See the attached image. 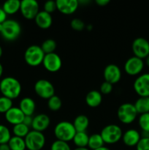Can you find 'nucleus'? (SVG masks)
<instances>
[{
    "label": "nucleus",
    "instance_id": "1",
    "mask_svg": "<svg viewBox=\"0 0 149 150\" xmlns=\"http://www.w3.org/2000/svg\"><path fill=\"white\" fill-rule=\"evenodd\" d=\"M22 86L20 81L13 76H7L0 81V92L2 96L13 100L20 96Z\"/></svg>",
    "mask_w": 149,
    "mask_h": 150
},
{
    "label": "nucleus",
    "instance_id": "2",
    "mask_svg": "<svg viewBox=\"0 0 149 150\" xmlns=\"http://www.w3.org/2000/svg\"><path fill=\"white\" fill-rule=\"evenodd\" d=\"M76 130L72 122L68 121H61L56 125L53 130V133L56 140L67 142L72 141Z\"/></svg>",
    "mask_w": 149,
    "mask_h": 150
},
{
    "label": "nucleus",
    "instance_id": "3",
    "mask_svg": "<svg viewBox=\"0 0 149 150\" xmlns=\"http://www.w3.org/2000/svg\"><path fill=\"white\" fill-rule=\"evenodd\" d=\"M45 55V53L40 46L32 45L28 47L25 51L24 60L28 65L31 67H37L42 64Z\"/></svg>",
    "mask_w": 149,
    "mask_h": 150
},
{
    "label": "nucleus",
    "instance_id": "4",
    "mask_svg": "<svg viewBox=\"0 0 149 150\" xmlns=\"http://www.w3.org/2000/svg\"><path fill=\"white\" fill-rule=\"evenodd\" d=\"M123 131L121 127L117 125L110 124L102 128L100 135L107 144H114L118 143L122 139Z\"/></svg>",
    "mask_w": 149,
    "mask_h": 150
},
{
    "label": "nucleus",
    "instance_id": "5",
    "mask_svg": "<svg viewBox=\"0 0 149 150\" xmlns=\"http://www.w3.org/2000/svg\"><path fill=\"white\" fill-rule=\"evenodd\" d=\"M21 33V26L19 22L13 19H7L2 23L1 35L5 40L13 41L17 39Z\"/></svg>",
    "mask_w": 149,
    "mask_h": 150
},
{
    "label": "nucleus",
    "instance_id": "6",
    "mask_svg": "<svg viewBox=\"0 0 149 150\" xmlns=\"http://www.w3.org/2000/svg\"><path fill=\"white\" fill-rule=\"evenodd\" d=\"M137 114L134 104L130 103H123L118 107L117 116L121 123L124 125L131 124L137 119Z\"/></svg>",
    "mask_w": 149,
    "mask_h": 150
},
{
    "label": "nucleus",
    "instance_id": "7",
    "mask_svg": "<svg viewBox=\"0 0 149 150\" xmlns=\"http://www.w3.org/2000/svg\"><path fill=\"white\" fill-rule=\"evenodd\" d=\"M26 149L29 150H41L45 146L46 139L43 133L30 130L24 139Z\"/></svg>",
    "mask_w": 149,
    "mask_h": 150
},
{
    "label": "nucleus",
    "instance_id": "8",
    "mask_svg": "<svg viewBox=\"0 0 149 150\" xmlns=\"http://www.w3.org/2000/svg\"><path fill=\"white\" fill-rule=\"evenodd\" d=\"M35 93L42 99L48 100L55 95V88L49 81L46 79H39L37 81L34 86Z\"/></svg>",
    "mask_w": 149,
    "mask_h": 150
},
{
    "label": "nucleus",
    "instance_id": "9",
    "mask_svg": "<svg viewBox=\"0 0 149 150\" xmlns=\"http://www.w3.org/2000/svg\"><path fill=\"white\" fill-rule=\"evenodd\" d=\"M20 12L24 18L33 20L39 12V3L36 0L20 1Z\"/></svg>",
    "mask_w": 149,
    "mask_h": 150
},
{
    "label": "nucleus",
    "instance_id": "10",
    "mask_svg": "<svg viewBox=\"0 0 149 150\" xmlns=\"http://www.w3.org/2000/svg\"><path fill=\"white\" fill-rule=\"evenodd\" d=\"M133 88L139 97H149V73L137 76L133 83Z\"/></svg>",
    "mask_w": 149,
    "mask_h": 150
},
{
    "label": "nucleus",
    "instance_id": "11",
    "mask_svg": "<svg viewBox=\"0 0 149 150\" xmlns=\"http://www.w3.org/2000/svg\"><path fill=\"white\" fill-rule=\"evenodd\" d=\"M131 49L134 57L144 59L149 56L148 40L143 38H136L132 42Z\"/></svg>",
    "mask_w": 149,
    "mask_h": 150
},
{
    "label": "nucleus",
    "instance_id": "12",
    "mask_svg": "<svg viewBox=\"0 0 149 150\" xmlns=\"http://www.w3.org/2000/svg\"><path fill=\"white\" fill-rule=\"evenodd\" d=\"M42 64L50 73H56L62 67V60L59 55L53 52L45 54Z\"/></svg>",
    "mask_w": 149,
    "mask_h": 150
},
{
    "label": "nucleus",
    "instance_id": "13",
    "mask_svg": "<svg viewBox=\"0 0 149 150\" xmlns=\"http://www.w3.org/2000/svg\"><path fill=\"white\" fill-rule=\"evenodd\" d=\"M144 65L143 59L133 56L126 61L124 69L125 73L129 76H137L143 71Z\"/></svg>",
    "mask_w": 149,
    "mask_h": 150
},
{
    "label": "nucleus",
    "instance_id": "14",
    "mask_svg": "<svg viewBox=\"0 0 149 150\" xmlns=\"http://www.w3.org/2000/svg\"><path fill=\"white\" fill-rule=\"evenodd\" d=\"M121 70L118 65L115 64H108L103 71V76L105 81L111 84H115L120 81L121 79Z\"/></svg>",
    "mask_w": 149,
    "mask_h": 150
},
{
    "label": "nucleus",
    "instance_id": "15",
    "mask_svg": "<svg viewBox=\"0 0 149 150\" xmlns=\"http://www.w3.org/2000/svg\"><path fill=\"white\" fill-rule=\"evenodd\" d=\"M57 10L64 15H72L76 12L79 6L77 0H57Z\"/></svg>",
    "mask_w": 149,
    "mask_h": 150
},
{
    "label": "nucleus",
    "instance_id": "16",
    "mask_svg": "<svg viewBox=\"0 0 149 150\" xmlns=\"http://www.w3.org/2000/svg\"><path fill=\"white\" fill-rule=\"evenodd\" d=\"M51 124V119L49 116L45 114H39L33 117L32 128L36 131L41 132L46 130Z\"/></svg>",
    "mask_w": 149,
    "mask_h": 150
},
{
    "label": "nucleus",
    "instance_id": "17",
    "mask_svg": "<svg viewBox=\"0 0 149 150\" xmlns=\"http://www.w3.org/2000/svg\"><path fill=\"white\" fill-rule=\"evenodd\" d=\"M4 117L7 122L14 126L15 125L23 123L25 115L19 107L13 106L4 114Z\"/></svg>",
    "mask_w": 149,
    "mask_h": 150
},
{
    "label": "nucleus",
    "instance_id": "18",
    "mask_svg": "<svg viewBox=\"0 0 149 150\" xmlns=\"http://www.w3.org/2000/svg\"><path fill=\"white\" fill-rule=\"evenodd\" d=\"M141 134L135 129H129L123 133L122 141L127 146H136L141 139Z\"/></svg>",
    "mask_w": 149,
    "mask_h": 150
},
{
    "label": "nucleus",
    "instance_id": "19",
    "mask_svg": "<svg viewBox=\"0 0 149 150\" xmlns=\"http://www.w3.org/2000/svg\"><path fill=\"white\" fill-rule=\"evenodd\" d=\"M37 26L42 29H47L51 26L53 23V18L51 14L41 10L38 13L34 18Z\"/></svg>",
    "mask_w": 149,
    "mask_h": 150
},
{
    "label": "nucleus",
    "instance_id": "20",
    "mask_svg": "<svg viewBox=\"0 0 149 150\" xmlns=\"http://www.w3.org/2000/svg\"><path fill=\"white\" fill-rule=\"evenodd\" d=\"M19 108L25 116H33L36 109V103L32 98L26 97L20 100L19 103Z\"/></svg>",
    "mask_w": 149,
    "mask_h": 150
},
{
    "label": "nucleus",
    "instance_id": "21",
    "mask_svg": "<svg viewBox=\"0 0 149 150\" xmlns=\"http://www.w3.org/2000/svg\"><path fill=\"white\" fill-rule=\"evenodd\" d=\"M102 102V95L99 91L91 90L86 96V103L91 108H96Z\"/></svg>",
    "mask_w": 149,
    "mask_h": 150
},
{
    "label": "nucleus",
    "instance_id": "22",
    "mask_svg": "<svg viewBox=\"0 0 149 150\" xmlns=\"http://www.w3.org/2000/svg\"><path fill=\"white\" fill-rule=\"evenodd\" d=\"M72 124L76 132H86L89 125V120L87 116L80 114L74 118Z\"/></svg>",
    "mask_w": 149,
    "mask_h": 150
},
{
    "label": "nucleus",
    "instance_id": "23",
    "mask_svg": "<svg viewBox=\"0 0 149 150\" xmlns=\"http://www.w3.org/2000/svg\"><path fill=\"white\" fill-rule=\"evenodd\" d=\"M134 105L137 114L140 115L149 113V97H139Z\"/></svg>",
    "mask_w": 149,
    "mask_h": 150
},
{
    "label": "nucleus",
    "instance_id": "24",
    "mask_svg": "<svg viewBox=\"0 0 149 150\" xmlns=\"http://www.w3.org/2000/svg\"><path fill=\"white\" fill-rule=\"evenodd\" d=\"M2 9L7 15H14L20 11V1L19 0H7L4 1Z\"/></svg>",
    "mask_w": 149,
    "mask_h": 150
},
{
    "label": "nucleus",
    "instance_id": "25",
    "mask_svg": "<svg viewBox=\"0 0 149 150\" xmlns=\"http://www.w3.org/2000/svg\"><path fill=\"white\" fill-rule=\"evenodd\" d=\"M89 136L86 132H77L72 139L76 147H87L89 144Z\"/></svg>",
    "mask_w": 149,
    "mask_h": 150
},
{
    "label": "nucleus",
    "instance_id": "26",
    "mask_svg": "<svg viewBox=\"0 0 149 150\" xmlns=\"http://www.w3.org/2000/svg\"><path fill=\"white\" fill-rule=\"evenodd\" d=\"M104 141L100 133H94L89 136L88 148L90 150H95L104 146Z\"/></svg>",
    "mask_w": 149,
    "mask_h": 150
},
{
    "label": "nucleus",
    "instance_id": "27",
    "mask_svg": "<svg viewBox=\"0 0 149 150\" xmlns=\"http://www.w3.org/2000/svg\"><path fill=\"white\" fill-rule=\"evenodd\" d=\"M10 150H26V146L25 140L23 138L12 136L8 143Z\"/></svg>",
    "mask_w": 149,
    "mask_h": 150
},
{
    "label": "nucleus",
    "instance_id": "28",
    "mask_svg": "<svg viewBox=\"0 0 149 150\" xmlns=\"http://www.w3.org/2000/svg\"><path fill=\"white\" fill-rule=\"evenodd\" d=\"M29 132H30L29 127L26 126L23 123L15 125L13 127V135H14V136H17V137L25 139V137L27 136Z\"/></svg>",
    "mask_w": 149,
    "mask_h": 150
},
{
    "label": "nucleus",
    "instance_id": "29",
    "mask_svg": "<svg viewBox=\"0 0 149 150\" xmlns=\"http://www.w3.org/2000/svg\"><path fill=\"white\" fill-rule=\"evenodd\" d=\"M41 48L45 54H51L55 51L57 47L56 42L53 39H47L41 45Z\"/></svg>",
    "mask_w": 149,
    "mask_h": 150
},
{
    "label": "nucleus",
    "instance_id": "30",
    "mask_svg": "<svg viewBox=\"0 0 149 150\" xmlns=\"http://www.w3.org/2000/svg\"><path fill=\"white\" fill-rule=\"evenodd\" d=\"M62 106V101L59 97L53 95L48 100V107L53 111H57Z\"/></svg>",
    "mask_w": 149,
    "mask_h": 150
},
{
    "label": "nucleus",
    "instance_id": "31",
    "mask_svg": "<svg viewBox=\"0 0 149 150\" xmlns=\"http://www.w3.org/2000/svg\"><path fill=\"white\" fill-rule=\"evenodd\" d=\"M11 137L10 129L7 126L0 124V144H7Z\"/></svg>",
    "mask_w": 149,
    "mask_h": 150
},
{
    "label": "nucleus",
    "instance_id": "32",
    "mask_svg": "<svg viewBox=\"0 0 149 150\" xmlns=\"http://www.w3.org/2000/svg\"><path fill=\"white\" fill-rule=\"evenodd\" d=\"M13 100L4 96L0 97V114H5L13 107Z\"/></svg>",
    "mask_w": 149,
    "mask_h": 150
},
{
    "label": "nucleus",
    "instance_id": "33",
    "mask_svg": "<svg viewBox=\"0 0 149 150\" xmlns=\"http://www.w3.org/2000/svg\"><path fill=\"white\" fill-rule=\"evenodd\" d=\"M138 125L142 131L149 133V113L140 114L138 118Z\"/></svg>",
    "mask_w": 149,
    "mask_h": 150
},
{
    "label": "nucleus",
    "instance_id": "34",
    "mask_svg": "<svg viewBox=\"0 0 149 150\" xmlns=\"http://www.w3.org/2000/svg\"><path fill=\"white\" fill-rule=\"evenodd\" d=\"M51 150H72L71 147L67 142L62 141L56 140L51 146Z\"/></svg>",
    "mask_w": 149,
    "mask_h": 150
},
{
    "label": "nucleus",
    "instance_id": "35",
    "mask_svg": "<svg viewBox=\"0 0 149 150\" xmlns=\"http://www.w3.org/2000/svg\"><path fill=\"white\" fill-rule=\"evenodd\" d=\"M70 25H71L72 29H74V31H77V32L83 31L86 27L85 23L80 18H73L71 21Z\"/></svg>",
    "mask_w": 149,
    "mask_h": 150
},
{
    "label": "nucleus",
    "instance_id": "36",
    "mask_svg": "<svg viewBox=\"0 0 149 150\" xmlns=\"http://www.w3.org/2000/svg\"><path fill=\"white\" fill-rule=\"evenodd\" d=\"M43 9L44 11H45L46 13L52 14L53 12H55L57 10L56 2V1H53V0H49V1H45L44 3Z\"/></svg>",
    "mask_w": 149,
    "mask_h": 150
},
{
    "label": "nucleus",
    "instance_id": "37",
    "mask_svg": "<svg viewBox=\"0 0 149 150\" xmlns=\"http://www.w3.org/2000/svg\"><path fill=\"white\" fill-rule=\"evenodd\" d=\"M136 150H149V138H141L136 146Z\"/></svg>",
    "mask_w": 149,
    "mask_h": 150
},
{
    "label": "nucleus",
    "instance_id": "38",
    "mask_svg": "<svg viewBox=\"0 0 149 150\" xmlns=\"http://www.w3.org/2000/svg\"><path fill=\"white\" fill-rule=\"evenodd\" d=\"M112 91V84L107 81H104L100 86V93L102 95H109Z\"/></svg>",
    "mask_w": 149,
    "mask_h": 150
},
{
    "label": "nucleus",
    "instance_id": "39",
    "mask_svg": "<svg viewBox=\"0 0 149 150\" xmlns=\"http://www.w3.org/2000/svg\"><path fill=\"white\" fill-rule=\"evenodd\" d=\"M32 122H33V117H32V116H25L23 123L26 125V126L30 127H32Z\"/></svg>",
    "mask_w": 149,
    "mask_h": 150
},
{
    "label": "nucleus",
    "instance_id": "40",
    "mask_svg": "<svg viewBox=\"0 0 149 150\" xmlns=\"http://www.w3.org/2000/svg\"><path fill=\"white\" fill-rule=\"evenodd\" d=\"M7 15L2 9V7H0V23H3L7 20Z\"/></svg>",
    "mask_w": 149,
    "mask_h": 150
},
{
    "label": "nucleus",
    "instance_id": "41",
    "mask_svg": "<svg viewBox=\"0 0 149 150\" xmlns=\"http://www.w3.org/2000/svg\"><path fill=\"white\" fill-rule=\"evenodd\" d=\"M95 2L100 7H104V6H106L107 4H109L110 0H96Z\"/></svg>",
    "mask_w": 149,
    "mask_h": 150
},
{
    "label": "nucleus",
    "instance_id": "42",
    "mask_svg": "<svg viewBox=\"0 0 149 150\" xmlns=\"http://www.w3.org/2000/svg\"><path fill=\"white\" fill-rule=\"evenodd\" d=\"M0 150H10L8 144H0Z\"/></svg>",
    "mask_w": 149,
    "mask_h": 150
},
{
    "label": "nucleus",
    "instance_id": "43",
    "mask_svg": "<svg viewBox=\"0 0 149 150\" xmlns=\"http://www.w3.org/2000/svg\"><path fill=\"white\" fill-rule=\"evenodd\" d=\"M3 71H4V68H3L2 64H1V63H0V79H1V76H2Z\"/></svg>",
    "mask_w": 149,
    "mask_h": 150
},
{
    "label": "nucleus",
    "instance_id": "44",
    "mask_svg": "<svg viewBox=\"0 0 149 150\" xmlns=\"http://www.w3.org/2000/svg\"><path fill=\"white\" fill-rule=\"evenodd\" d=\"M73 150H90L88 147H83V148H80V147H76L75 149H74Z\"/></svg>",
    "mask_w": 149,
    "mask_h": 150
},
{
    "label": "nucleus",
    "instance_id": "45",
    "mask_svg": "<svg viewBox=\"0 0 149 150\" xmlns=\"http://www.w3.org/2000/svg\"><path fill=\"white\" fill-rule=\"evenodd\" d=\"M145 59V64L149 67V56H148Z\"/></svg>",
    "mask_w": 149,
    "mask_h": 150
},
{
    "label": "nucleus",
    "instance_id": "46",
    "mask_svg": "<svg viewBox=\"0 0 149 150\" xmlns=\"http://www.w3.org/2000/svg\"><path fill=\"white\" fill-rule=\"evenodd\" d=\"M95 150H111V149H110L108 147H106V146H102V147H100L99 148V149H95Z\"/></svg>",
    "mask_w": 149,
    "mask_h": 150
},
{
    "label": "nucleus",
    "instance_id": "47",
    "mask_svg": "<svg viewBox=\"0 0 149 150\" xmlns=\"http://www.w3.org/2000/svg\"><path fill=\"white\" fill-rule=\"evenodd\" d=\"M2 54H3V50H2V48H1V46L0 45V58H1V56H2Z\"/></svg>",
    "mask_w": 149,
    "mask_h": 150
},
{
    "label": "nucleus",
    "instance_id": "48",
    "mask_svg": "<svg viewBox=\"0 0 149 150\" xmlns=\"http://www.w3.org/2000/svg\"><path fill=\"white\" fill-rule=\"evenodd\" d=\"M86 28H87V29H89V30H91L92 28H93V26H92L91 25H88V26H86Z\"/></svg>",
    "mask_w": 149,
    "mask_h": 150
},
{
    "label": "nucleus",
    "instance_id": "49",
    "mask_svg": "<svg viewBox=\"0 0 149 150\" xmlns=\"http://www.w3.org/2000/svg\"><path fill=\"white\" fill-rule=\"evenodd\" d=\"M1 29H2V23H0V33L1 32Z\"/></svg>",
    "mask_w": 149,
    "mask_h": 150
}]
</instances>
